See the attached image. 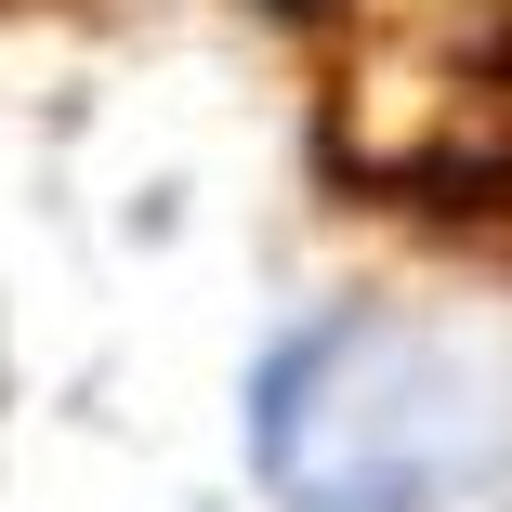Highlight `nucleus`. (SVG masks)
I'll return each mask as SVG.
<instances>
[{
	"mask_svg": "<svg viewBox=\"0 0 512 512\" xmlns=\"http://www.w3.org/2000/svg\"><path fill=\"white\" fill-rule=\"evenodd\" d=\"M486 460L499 381L407 316H342L263 368V473L289 512H434Z\"/></svg>",
	"mask_w": 512,
	"mask_h": 512,
	"instance_id": "obj_1",
	"label": "nucleus"
}]
</instances>
